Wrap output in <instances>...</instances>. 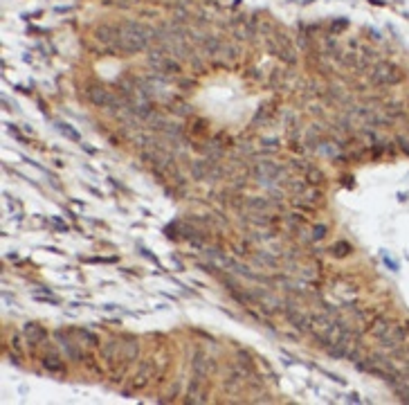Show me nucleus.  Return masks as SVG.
I'll return each mask as SVG.
<instances>
[{
  "label": "nucleus",
  "mask_w": 409,
  "mask_h": 405,
  "mask_svg": "<svg viewBox=\"0 0 409 405\" xmlns=\"http://www.w3.org/2000/svg\"><path fill=\"white\" fill-rule=\"evenodd\" d=\"M56 340L61 342V347H63V351L68 354V358H72V360L83 358V354L79 351V347H74V342H72L70 338H66V333H63V331H56Z\"/></svg>",
  "instance_id": "0eeeda50"
},
{
  "label": "nucleus",
  "mask_w": 409,
  "mask_h": 405,
  "mask_svg": "<svg viewBox=\"0 0 409 405\" xmlns=\"http://www.w3.org/2000/svg\"><path fill=\"white\" fill-rule=\"evenodd\" d=\"M403 329H405V333H407V338H409V320H405V322H403Z\"/></svg>",
  "instance_id": "412c9836"
},
{
  "label": "nucleus",
  "mask_w": 409,
  "mask_h": 405,
  "mask_svg": "<svg viewBox=\"0 0 409 405\" xmlns=\"http://www.w3.org/2000/svg\"><path fill=\"white\" fill-rule=\"evenodd\" d=\"M25 338H27V342L29 344H41V342H45V338H47V331H45L43 327H39L36 322H29L27 327H25Z\"/></svg>",
  "instance_id": "423d86ee"
},
{
  "label": "nucleus",
  "mask_w": 409,
  "mask_h": 405,
  "mask_svg": "<svg viewBox=\"0 0 409 405\" xmlns=\"http://www.w3.org/2000/svg\"><path fill=\"white\" fill-rule=\"evenodd\" d=\"M288 187L293 189V191H306V183H304V180H301V183H299V180H290Z\"/></svg>",
  "instance_id": "f3484780"
},
{
  "label": "nucleus",
  "mask_w": 409,
  "mask_h": 405,
  "mask_svg": "<svg viewBox=\"0 0 409 405\" xmlns=\"http://www.w3.org/2000/svg\"><path fill=\"white\" fill-rule=\"evenodd\" d=\"M245 205L252 212H266L268 207H272L270 198H259V196H252V198H245Z\"/></svg>",
  "instance_id": "9d476101"
},
{
  "label": "nucleus",
  "mask_w": 409,
  "mask_h": 405,
  "mask_svg": "<svg viewBox=\"0 0 409 405\" xmlns=\"http://www.w3.org/2000/svg\"><path fill=\"white\" fill-rule=\"evenodd\" d=\"M371 79H373L376 83H398L403 77L396 72V68H393L391 63H378V66L373 68Z\"/></svg>",
  "instance_id": "7ed1b4c3"
},
{
  "label": "nucleus",
  "mask_w": 409,
  "mask_h": 405,
  "mask_svg": "<svg viewBox=\"0 0 409 405\" xmlns=\"http://www.w3.org/2000/svg\"><path fill=\"white\" fill-rule=\"evenodd\" d=\"M43 367L47 369V372H52V374H63V372H66V365H63V360L56 354H52V356L47 354V356H45V358H43Z\"/></svg>",
  "instance_id": "6e6552de"
},
{
  "label": "nucleus",
  "mask_w": 409,
  "mask_h": 405,
  "mask_svg": "<svg viewBox=\"0 0 409 405\" xmlns=\"http://www.w3.org/2000/svg\"><path fill=\"white\" fill-rule=\"evenodd\" d=\"M119 349H122V342L119 340H111V342L104 344V349H101V356H104V360H115L117 354H119Z\"/></svg>",
  "instance_id": "9b49d317"
},
{
  "label": "nucleus",
  "mask_w": 409,
  "mask_h": 405,
  "mask_svg": "<svg viewBox=\"0 0 409 405\" xmlns=\"http://www.w3.org/2000/svg\"><path fill=\"white\" fill-rule=\"evenodd\" d=\"M391 320H389L387 315H380V317H376V320H373V322H371V327H369V333L371 335H376V338H380L382 333L387 331L389 327H391Z\"/></svg>",
  "instance_id": "1a4fd4ad"
},
{
  "label": "nucleus",
  "mask_w": 409,
  "mask_h": 405,
  "mask_svg": "<svg viewBox=\"0 0 409 405\" xmlns=\"http://www.w3.org/2000/svg\"><path fill=\"white\" fill-rule=\"evenodd\" d=\"M59 128H61V131H63V133H66V135H70V138L74 140V142H77V140H79V133H74L72 128H68V126H66V124H59Z\"/></svg>",
  "instance_id": "aec40b11"
},
{
  "label": "nucleus",
  "mask_w": 409,
  "mask_h": 405,
  "mask_svg": "<svg viewBox=\"0 0 409 405\" xmlns=\"http://www.w3.org/2000/svg\"><path fill=\"white\" fill-rule=\"evenodd\" d=\"M398 144H400V149H403L405 153H409V138H407V135H398Z\"/></svg>",
  "instance_id": "6ab92c4d"
},
{
  "label": "nucleus",
  "mask_w": 409,
  "mask_h": 405,
  "mask_svg": "<svg viewBox=\"0 0 409 405\" xmlns=\"http://www.w3.org/2000/svg\"><path fill=\"white\" fill-rule=\"evenodd\" d=\"M72 333H77V335H79V338H81V340H88V344H92V347H94V344H97V342H99V338H97L94 333L86 331V329H74V331H72Z\"/></svg>",
  "instance_id": "ddd939ff"
},
{
  "label": "nucleus",
  "mask_w": 409,
  "mask_h": 405,
  "mask_svg": "<svg viewBox=\"0 0 409 405\" xmlns=\"http://www.w3.org/2000/svg\"><path fill=\"white\" fill-rule=\"evenodd\" d=\"M139 354V344L137 342H126V354H124V360L131 362L135 360V356Z\"/></svg>",
  "instance_id": "4468645a"
},
{
  "label": "nucleus",
  "mask_w": 409,
  "mask_h": 405,
  "mask_svg": "<svg viewBox=\"0 0 409 405\" xmlns=\"http://www.w3.org/2000/svg\"><path fill=\"white\" fill-rule=\"evenodd\" d=\"M306 180H308L310 185H319V183H324V173H321L319 169H313V167H310L308 171H306Z\"/></svg>",
  "instance_id": "f8f14e48"
},
{
  "label": "nucleus",
  "mask_w": 409,
  "mask_h": 405,
  "mask_svg": "<svg viewBox=\"0 0 409 405\" xmlns=\"http://www.w3.org/2000/svg\"><path fill=\"white\" fill-rule=\"evenodd\" d=\"M378 340H380V344L385 349H396V347H400L407 340V333H405L403 324H391Z\"/></svg>",
  "instance_id": "f257e3e1"
},
{
  "label": "nucleus",
  "mask_w": 409,
  "mask_h": 405,
  "mask_svg": "<svg viewBox=\"0 0 409 405\" xmlns=\"http://www.w3.org/2000/svg\"><path fill=\"white\" fill-rule=\"evenodd\" d=\"M348 250H351V245L342 241V243H335V245H333V255H335V257H346Z\"/></svg>",
  "instance_id": "2eb2a0df"
},
{
  "label": "nucleus",
  "mask_w": 409,
  "mask_h": 405,
  "mask_svg": "<svg viewBox=\"0 0 409 405\" xmlns=\"http://www.w3.org/2000/svg\"><path fill=\"white\" fill-rule=\"evenodd\" d=\"M324 237H326V225H317L313 230V239H324Z\"/></svg>",
  "instance_id": "a211bd4d"
},
{
  "label": "nucleus",
  "mask_w": 409,
  "mask_h": 405,
  "mask_svg": "<svg viewBox=\"0 0 409 405\" xmlns=\"http://www.w3.org/2000/svg\"><path fill=\"white\" fill-rule=\"evenodd\" d=\"M151 376H153V362H151V360H144L142 367L137 369V374H135L133 383H131V389H133V392H137V389H144L146 385H149Z\"/></svg>",
  "instance_id": "20e7f679"
},
{
  "label": "nucleus",
  "mask_w": 409,
  "mask_h": 405,
  "mask_svg": "<svg viewBox=\"0 0 409 405\" xmlns=\"http://www.w3.org/2000/svg\"><path fill=\"white\" fill-rule=\"evenodd\" d=\"M86 95H88V99L92 101V104L104 106V108H111V106H117V104H119V101H117L115 97L111 95V90L101 88V86H88Z\"/></svg>",
  "instance_id": "f03ea898"
},
{
  "label": "nucleus",
  "mask_w": 409,
  "mask_h": 405,
  "mask_svg": "<svg viewBox=\"0 0 409 405\" xmlns=\"http://www.w3.org/2000/svg\"><path fill=\"white\" fill-rule=\"evenodd\" d=\"M256 259H259V263H266V266H276V259L270 255H256Z\"/></svg>",
  "instance_id": "dca6fc26"
},
{
  "label": "nucleus",
  "mask_w": 409,
  "mask_h": 405,
  "mask_svg": "<svg viewBox=\"0 0 409 405\" xmlns=\"http://www.w3.org/2000/svg\"><path fill=\"white\" fill-rule=\"evenodd\" d=\"M209 367H211V360L204 356V351H196V356H194V378L196 381L204 383V378L209 374Z\"/></svg>",
  "instance_id": "39448f33"
}]
</instances>
